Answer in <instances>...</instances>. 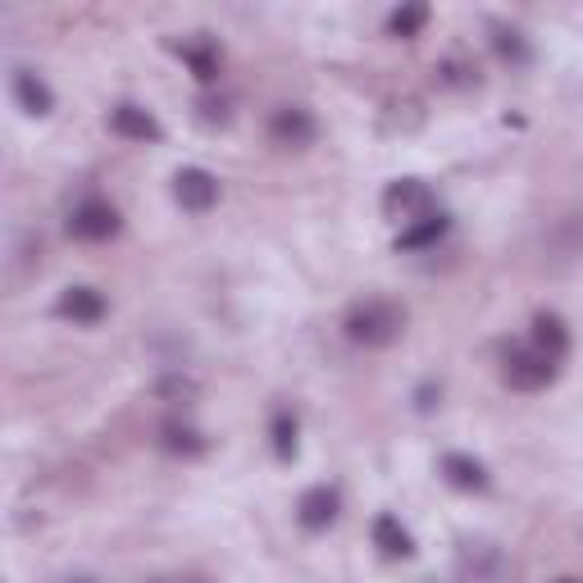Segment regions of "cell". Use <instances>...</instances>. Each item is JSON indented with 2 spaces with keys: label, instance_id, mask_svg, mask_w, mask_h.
Wrapping results in <instances>:
<instances>
[{
  "label": "cell",
  "instance_id": "6da1fadb",
  "mask_svg": "<svg viewBox=\"0 0 583 583\" xmlns=\"http://www.w3.org/2000/svg\"><path fill=\"white\" fill-rule=\"evenodd\" d=\"M402 329H406V310L397 301H383V296L356 301L342 320V333L356 346H393L402 337Z\"/></svg>",
  "mask_w": 583,
  "mask_h": 583
},
{
  "label": "cell",
  "instance_id": "7a4b0ae2",
  "mask_svg": "<svg viewBox=\"0 0 583 583\" xmlns=\"http://www.w3.org/2000/svg\"><path fill=\"white\" fill-rule=\"evenodd\" d=\"M556 361L552 356H542L533 342H524V346H511L507 356H501V378H507L516 393H538V387H548L552 378H556Z\"/></svg>",
  "mask_w": 583,
  "mask_h": 583
},
{
  "label": "cell",
  "instance_id": "3957f363",
  "mask_svg": "<svg viewBox=\"0 0 583 583\" xmlns=\"http://www.w3.org/2000/svg\"><path fill=\"white\" fill-rule=\"evenodd\" d=\"M69 232L77 242H110L114 232H119V210L101 197H87L69 210Z\"/></svg>",
  "mask_w": 583,
  "mask_h": 583
},
{
  "label": "cell",
  "instance_id": "277c9868",
  "mask_svg": "<svg viewBox=\"0 0 583 583\" xmlns=\"http://www.w3.org/2000/svg\"><path fill=\"white\" fill-rule=\"evenodd\" d=\"M315 137H320V124H315V114H310L305 105H279L274 114H269V142H274V146L305 150Z\"/></svg>",
  "mask_w": 583,
  "mask_h": 583
},
{
  "label": "cell",
  "instance_id": "5b68a950",
  "mask_svg": "<svg viewBox=\"0 0 583 583\" xmlns=\"http://www.w3.org/2000/svg\"><path fill=\"white\" fill-rule=\"evenodd\" d=\"M383 210L406 228V223H415V219H424V215H434V191L424 187V183H415V178L393 183V187L383 191Z\"/></svg>",
  "mask_w": 583,
  "mask_h": 583
},
{
  "label": "cell",
  "instance_id": "8992f818",
  "mask_svg": "<svg viewBox=\"0 0 583 583\" xmlns=\"http://www.w3.org/2000/svg\"><path fill=\"white\" fill-rule=\"evenodd\" d=\"M174 197H178L183 210L206 215V210L219 201V178L206 174V169H183V174L174 178Z\"/></svg>",
  "mask_w": 583,
  "mask_h": 583
},
{
  "label": "cell",
  "instance_id": "52a82bcc",
  "mask_svg": "<svg viewBox=\"0 0 583 583\" xmlns=\"http://www.w3.org/2000/svg\"><path fill=\"white\" fill-rule=\"evenodd\" d=\"M447 228H451V219L443 210L424 215V219H415V223H406L397 232V251H429V247H438L447 238Z\"/></svg>",
  "mask_w": 583,
  "mask_h": 583
},
{
  "label": "cell",
  "instance_id": "ba28073f",
  "mask_svg": "<svg viewBox=\"0 0 583 583\" xmlns=\"http://www.w3.org/2000/svg\"><path fill=\"white\" fill-rule=\"evenodd\" d=\"M55 315H60V320H73V324H101L105 296H101L96 288H69V292L55 301Z\"/></svg>",
  "mask_w": 583,
  "mask_h": 583
},
{
  "label": "cell",
  "instance_id": "9c48e42d",
  "mask_svg": "<svg viewBox=\"0 0 583 583\" xmlns=\"http://www.w3.org/2000/svg\"><path fill=\"white\" fill-rule=\"evenodd\" d=\"M296 520L305 524V529H329L333 520H337V492L333 488H310L301 501H296Z\"/></svg>",
  "mask_w": 583,
  "mask_h": 583
},
{
  "label": "cell",
  "instance_id": "30bf717a",
  "mask_svg": "<svg viewBox=\"0 0 583 583\" xmlns=\"http://www.w3.org/2000/svg\"><path fill=\"white\" fill-rule=\"evenodd\" d=\"M14 101H19L23 114H37V119H42V114H51V105H55L51 87H46L32 69H19V73H14Z\"/></svg>",
  "mask_w": 583,
  "mask_h": 583
},
{
  "label": "cell",
  "instance_id": "8fae6325",
  "mask_svg": "<svg viewBox=\"0 0 583 583\" xmlns=\"http://www.w3.org/2000/svg\"><path fill=\"white\" fill-rule=\"evenodd\" d=\"M110 128L119 137H128V142H155V137H160V124H155L142 105H119L110 114Z\"/></svg>",
  "mask_w": 583,
  "mask_h": 583
},
{
  "label": "cell",
  "instance_id": "7c38bea8",
  "mask_svg": "<svg viewBox=\"0 0 583 583\" xmlns=\"http://www.w3.org/2000/svg\"><path fill=\"white\" fill-rule=\"evenodd\" d=\"M443 475H447L451 488H465V492H483L488 488V470L475 456H460V451L443 456Z\"/></svg>",
  "mask_w": 583,
  "mask_h": 583
},
{
  "label": "cell",
  "instance_id": "4fadbf2b",
  "mask_svg": "<svg viewBox=\"0 0 583 583\" xmlns=\"http://www.w3.org/2000/svg\"><path fill=\"white\" fill-rule=\"evenodd\" d=\"M533 346L542 356H552L556 365L565 361V352H570V329L561 324V315H538L533 320Z\"/></svg>",
  "mask_w": 583,
  "mask_h": 583
},
{
  "label": "cell",
  "instance_id": "5bb4252c",
  "mask_svg": "<svg viewBox=\"0 0 583 583\" xmlns=\"http://www.w3.org/2000/svg\"><path fill=\"white\" fill-rule=\"evenodd\" d=\"M374 548H378L383 556L402 561V556H410V552H415V542H410V533L402 529V520H397V516H378V520H374Z\"/></svg>",
  "mask_w": 583,
  "mask_h": 583
},
{
  "label": "cell",
  "instance_id": "9a60e30c",
  "mask_svg": "<svg viewBox=\"0 0 583 583\" xmlns=\"http://www.w3.org/2000/svg\"><path fill=\"white\" fill-rule=\"evenodd\" d=\"M160 447L174 451V456H201V451H206V438H201L197 429H191V424L169 419L165 429H160Z\"/></svg>",
  "mask_w": 583,
  "mask_h": 583
},
{
  "label": "cell",
  "instance_id": "2e32d148",
  "mask_svg": "<svg viewBox=\"0 0 583 583\" xmlns=\"http://www.w3.org/2000/svg\"><path fill=\"white\" fill-rule=\"evenodd\" d=\"M178 55L187 60V69L197 73L201 83H215V77H219V51H215L210 42H183Z\"/></svg>",
  "mask_w": 583,
  "mask_h": 583
},
{
  "label": "cell",
  "instance_id": "e0dca14e",
  "mask_svg": "<svg viewBox=\"0 0 583 583\" xmlns=\"http://www.w3.org/2000/svg\"><path fill=\"white\" fill-rule=\"evenodd\" d=\"M552 251L565 260H583V219H565L552 228Z\"/></svg>",
  "mask_w": 583,
  "mask_h": 583
},
{
  "label": "cell",
  "instance_id": "ac0fdd59",
  "mask_svg": "<svg viewBox=\"0 0 583 583\" xmlns=\"http://www.w3.org/2000/svg\"><path fill=\"white\" fill-rule=\"evenodd\" d=\"M269 438H274V451H279L283 460H292V456H296V419H292V410H274V424H269Z\"/></svg>",
  "mask_w": 583,
  "mask_h": 583
},
{
  "label": "cell",
  "instance_id": "d6986e66",
  "mask_svg": "<svg viewBox=\"0 0 583 583\" xmlns=\"http://www.w3.org/2000/svg\"><path fill=\"white\" fill-rule=\"evenodd\" d=\"M424 23H429V10H424V6H402V10L387 14V32H393V37H415Z\"/></svg>",
  "mask_w": 583,
  "mask_h": 583
},
{
  "label": "cell",
  "instance_id": "ffe728a7",
  "mask_svg": "<svg viewBox=\"0 0 583 583\" xmlns=\"http://www.w3.org/2000/svg\"><path fill=\"white\" fill-rule=\"evenodd\" d=\"M492 46H497V55L507 60V64H529V46H524V37L516 32V28H497V37H492Z\"/></svg>",
  "mask_w": 583,
  "mask_h": 583
},
{
  "label": "cell",
  "instance_id": "44dd1931",
  "mask_svg": "<svg viewBox=\"0 0 583 583\" xmlns=\"http://www.w3.org/2000/svg\"><path fill=\"white\" fill-rule=\"evenodd\" d=\"M438 77H443L447 87H475V83H479V69L465 64V60H443V64H438Z\"/></svg>",
  "mask_w": 583,
  "mask_h": 583
},
{
  "label": "cell",
  "instance_id": "7402d4cb",
  "mask_svg": "<svg viewBox=\"0 0 583 583\" xmlns=\"http://www.w3.org/2000/svg\"><path fill=\"white\" fill-rule=\"evenodd\" d=\"M150 583H201V579H187V574H174V579H150Z\"/></svg>",
  "mask_w": 583,
  "mask_h": 583
},
{
  "label": "cell",
  "instance_id": "603a6c76",
  "mask_svg": "<svg viewBox=\"0 0 583 583\" xmlns=\"http://www.w3.org/2000/svg\"><path fill=\"white\" fill-rule=\"evenodd\" d=\"M556 583H579V579H556Z\"/></svg>",
  "mask_w": 583,
  "mask_h": 583
},
{
  "label": "cell",
  "instance_id": "cb8c5ba5",
  "mask_svg": "<svg viewBox=\"0 0 583 583\" xmlns=\"http://www.w3.org/2000/svg\"><path fill=\"white\" fill-rule=\"evenodd\" d=\"M73 583H92V579H73Z\"/></svg>",
  "mask_w": 583,
  "mask_h": 583
}]
</instances>
